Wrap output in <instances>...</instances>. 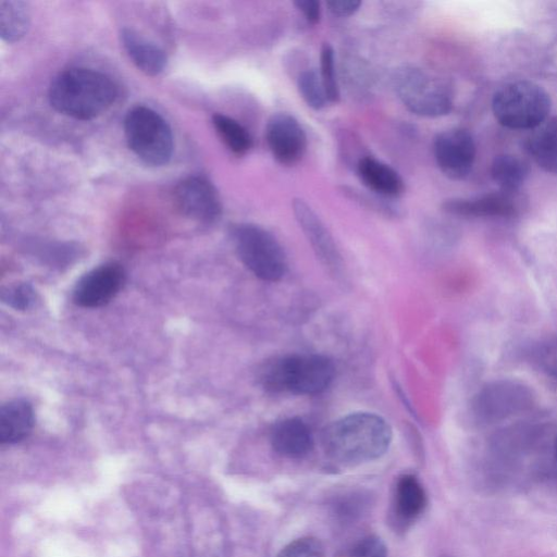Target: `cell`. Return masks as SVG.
<instances>
[{
	"mask_svg": "<svg viewBox=\"0 0 557 557\" xmlns=\"http://www.w3.org/2000/svg\"><path fill=\"white\" fill-rule=\"evenodd\" d=\"M446 557H449V556H446Z\"/></svg>",
	"mask_w": 557,
	"mask_h": 557,
	"instance_id": "obj_33",
	"label": "cell"
},
{
	"mask_svg": "<svg viewBox=\"0 0 557 557\" xmlns=\"http://www.w3.org/2000/svg\"><path fill=\"white\" fill-rule=\"evenodd\" d=\"M532 356L543 373L557 380V337L541 342L535 346Z\"/></svg>",
	"mask_w": 557,
	"mask_h": 557,
	"instance_id": "obj_26",
	"label": "cell"
},
{
	"mask_svg": "<svg viewBox=\"0 0 557 557\" xmlns=\"http://www.w3.org/2000/svg\"><path fill=\"white\" fill-rule=\"evenodd\" d=\"M29 10L25 2L16 0L0 1V34L7 42L20 40L29 26Z\"/></svg>",
	"mask_w": 557,
	"mask_h": 557,
	"instance_id": "obj_22",
	"label": "cell"
},
{
	"mask_svg": "<svg viewBox=\"0 0 557 557\" xmlns=\"http://www.w3.org/2000/svg\"><path fill=\"white\" fill-rule=\"evenodd\" d=\"M527 148L539 166L557 174V117H548L532 129Z\"/></svg>",
	"mask_w": 557,
	"mask_h": 557,
	"instance_id": "obj_19",
	"label": "cell"
},
{
	"mask_svg": "<svg viewBox=\"0 0 557 557\" xmlns=\"http://www.w3.org/2000/svg\"><path fill=\"white\" fill-rule=\"evenodd\" d=\"M320 77L329 102H337L339 89L335 72L334 50L329 42H324L320 53Z\"/></svg>",
	"mask_w": 557,
	"mask_h": 557,
	"instance_id": "obj_25",
	"label": "cell"
},
{
	"mask_svg": "<svg viewBox=\"0 0 557 557\" xmlns=\"http://www.w3.org/2000/svg\"><path fill=\"white\" fill-rule=\"evenodd\" d=\"M392 428L374 412H351L331 422L322 433L325 454L335 462L355 466L383 456L392 442Z\"/></svg>",
	"mask_w": 557,
	"mask_h": 557,
	"instance_id": "obj_1",
	"label": "cell"
},
{
	"mask_svg": "<svg viewBox=\"0 0 557 557\" xmlns=\"http://www.w3.org/2000/svg\"><path fill=\"white\" fill-rule=\"evenodd\" d=\"M2 299L15 309L26 310L34 305L36 294L29 284L22 283L3 292Z\"/></svg>",
	"mask_w": 557,
	"mask_h": 557,
	"instance_id": "obj_28",
	"label": "cell"
},
{
	"mask_svg": "<svg viewBox=\"0 0 557 557\" xmlns=\"http://www.w3.org/2000/svg\"><path fill=\"white\" fill-rule=\"evenodd\" d=\"M357 173L367 188L383 197H397L404 191L400 175L388 164L372 157L359 160Z\"/></svg>",
	"mask_w": 557,
	"mask_h": 557,
	"instance_id": "obj_16",
	"label": "cell"
},
{
	"mask_svg": "<svg viewBox=\"0 0 557 557\" xmlns=\"http://www.w3.org/2000/svg\"><path fill=\"white\" fill-rule=\"evenodd\" d=\"M297 87L301 98L313 110L319 111L329 102L320 74L312 69L299 74Z\"/></svg>",
	"mask_w": 557,
	"mask_h": 557,
	"instance_id": "obj_24",
	"label": "cell"
},
{
	"mask_svg": "<svg viewBox=\"0 0 557 557\" xmlns=\"http://www.w3.org/2000/svg\"><path fill=\"white\" fill-rule=\"evenodd\" d=\"M331 359L317 354H294L273 357L258 371L261 387L272 394L315 395L334 380Z\"/></svg>",
	"mask_w": 557,
	"mask_h": 557,
	"instance_id": "obj_3",
	"label": "cell"
},
{
	"mask_svg": "<svg viewBox=\"0 0 557 557\" xmlns=\"http://www.w3.org/2000/svg\"><path fill=\"white\" fill-rule=\"evenodd\" d=\"M122 45L133 63L147 75L160 74L166 65L164 51L129 28L121 32Z\"/></svg>",
	"mask_w": 557,
	"mask_h": 557,
	"instance_id": "obj_17",
	"label": "cell"
},
{
	"mask_svg": "<svg viewBox=\"0 0 557 557\" xmlns=\"http://www.w3.org/2000/svg\"><path fill=\"white\" fill-rule=\"evenodd\" d=\"M293 211L317 257L331 273L341 275L343 273L342 258L323 222L312 208L300 198L294 199Z\"/></svg>",
	"mask_w": 557,
	"mask_h": 557,
	"instance_id": "obj_14",
	"label": "cell"
},
{
	"mask_svg": "<svg viewBox=\"0 0 557 557\" xmlns=\"http://www.w3.org/2000/svg\"><path fill=\"white\" fill-rule=\"evenodd\" d=\"M212 124L224 145L235 154L246 153L252 145L248 131L234 119L215 113Z\"/></svg>",
	"mask_w": 557,
	"mask_h": 557,
	"instance_id": "obj_23",
	"label": "cell"
},
{
	"mask_svg": "<svg viewBox=\"0 0 557 557\" xmlns=\"http://www.w3.org/2000/svg\"><path fill=\"white\" fill-rule=\"evenodd\" d=\"M534 403L535 395L528 385L498 380L478 391L471 403V411L479 422L495 423L530 410Z\"/></svg>",
	"mask_w": 557,
	"mask_h": 557,
	"instance_id": "obj_8",
	"label": "cell"
},
{
	"mask_svg": "<svg viewBox=\"0 0 557 557\" xmlns=\"http://www.w3.org/2000/svg\"><path fill=\"white\" fill-rule=\"evenodd\" d=\"M426 505V495L419 480L412 474L399 478L395 491V509L405 521L416 519Z\"/></svg>",
	"mask_w": 557,
	"mask_h": 557,
	"instance_id": "obj_21",
	"label": "cell"
},
{
	"mask_svg": "<svg viewBox=\"0 0 557 557\" xmlns=\"http://www.w3.org/2000/svg\"><path fill=\"white\" fill-rule=\"evenodd\" d=\"M490 171L499 189L510 193H519L529 174L527 162L512 153L496 156Z\"/></svg>",
	"mask_w": 557,
	"mask_h": 557,
	"instance_id": "obj_20",
	"label": "cell"
},
{
	"mask_svg": "<svg viewBox=\"0 0 557 557\" xmlns=\"http://www.w3.org/2000/svg\"><path fill=\"white\" fill-rule=\"evenodd\" d=\"M34 410L24 399L11 400L0 409V442L14 444L24 440L34 426Z\"/></svg>",
	"mask_w": 557,
	"mask_h": 557,
	"instance_id": "obj_18",
	"label": "cell"
},
{
	"mask_svg": "<svg viewBox=\"0 0 557 557\" xmlns=\"http://www.w3.org/2000/svg\"><path fill=\"white\" fill-rule=\"evenodd\" d=\"M265 138L274 159L292 165L299 161L307 147V136L300 123L290 114H273L265 127Z\"/></svg>",
	"mask_w": 557,
	"mask_h": 557,
	"instance_id": "obj_13",
	"label": "cell"
},
{
	"mask_svg": "<svg viewBox=\"0 0 557 557\" xmlns=\"http://www.w3.org/2000/svg\"><path fill=\"white\" fill-rule=\"evenodd\" d=\"M174 201L185 216L200 223H214L222 213L215 187L200 176H190L180 182L174 190Z\"/></svg>",
	"mask_w": 557,
	"mask_h": 557,
	"instance_id": "obj_10",
	"label": "cell"
},
{
	"mask_svg": "<svg viewBox=\"0 0 557 557\" xmlns=\"http://www.w3.org/2000/svg\"><path fill=\"white\" fill-rule=\"evenodd\" d=\"M393 86L403 104L417 115L443 116L453 108L449 88L419 67H398L393 75Z\"/></svg>",
	"mask_w": 557,
	"mask_h": 557,
	"instance_id": "obj_7",
	"label": "cell"
},
{
	"mask_svg": "<svg viewBox=\"0 0 557 557\" xmlns=\"http://www.w3.org/2000/svg\"><path fill=\"white\" fill-rule=\"evenodd\" d=\"M124 133L129 149L151 166L166 164L173 152V135L166 121L154 110L137 106L124 120Z\"/></svg>",
	"mask_w": 557,
	"mask_h": 557,
	"instance_id": "obj_6",
	"label": "cell"
},
{
	"mask_svg": "<svg viewBox=\"0 0 557 557\" xmlns=\"http://www.w3.org/2000/svg\"><path fill=\"white\" fill-rule=\"evenodd\" d=\"M232 239L238 258L253 275L268 282L280 281L285 275V251L268 230L242 223L233 227Z\"/></svg>",
	"mask_w": 557,
	"mask_h": 557,
	"instance_id": "obj_5",
	"label": "cell"
},
{
	"mask_svg": "<svg viewBox=\"0 0 557 557\" xmlns=\"http://www.w3.org/2000/svg\"><path fill=\"white\" fill-rule=\"evenodd\" d=\"M434 157L442 173L450 180H463L471 172L476 148L472 134L455 127L438 133L434 139Z\"/></svg>",
	"mask_w": 557,
	"mask_h": 557,
	"instance_id": "obj_9",
	"label": "cell"
},
{
	"mask_svg": "<svg viewBox=\"0 0 557 557\" xmlns=\"http://www.w3.org/2000/svg\"><path fill=\"white\" fill-rule=\"evenodd\" d=\"M522 201L519 193L497 190L470 198H455L444 202L449 214L471 219H507L519 214Z\"/></svg>",
	"mask_w": 557,
	"mask_h": 557,
	"instance_id": "obj_12",
	"label": "cell"
},
{
	"mask_svg": "<svg viewBox=\"0 0 557 557\" xmlns=\"http://www.w3.org/2000/svg\"><path fill=\"white\" fill-rule=\"evenodd\" d=\"M272 448L286 458H302L313 447L310 428L300 418L290 417L277 421L270 432Z\"/></svg>",
	"mask_w": 557,
	"mask_h": 557,
	"instance_id": "obj_15",
	"label": "cell"
},
{
	"mask_svg": "<svg viewBox=\"0 0 557 557\" xmlns=\"http://www.w3.org/2000/svg\"><path fill=\"white\" fill-rule=\"evenodd\" d=\"M361 5L358 0H330L326 1L329 11L341 17L350 16L356 13Z\"/></svg>",
	"mask_w": 557,
	"mask_h": 557,
	"instance_id": "obj_30",
	"label": "cell"
},
{
	"mask_svg": "<svg viewBox=\"0 0 557 557\" xmlns=\"http://www.w3.org/2000/svg\"><path fill=\"white\" fill-rule=\"evenodd\" d=\"M386 546L375 535L362 539L351 550L349 557H386Z\"/></svg>",
	"mask_w": 557,
	"mask_h": 557,
	"instance_id": "obj_29",
	"label": "cell"
},
{
	"mask_svg": "<svg viewBox=\"0 0 557 557\" xmlns=\"http://www.w3.org/2000/svg\"><path fill=\"white\" fill-rule=\"evenodd\" d=\"M323 544L315 537L306 536L287 544L276 557H324Z\"/></svg>",
	"mask_w": 557,
	"mask_h": 557,
	"instance_id": "obj_27",
	"label": "cell"
},
{
	"mask_svg": "<svg viewBox=\"0 0 557 557\" xmlns=\"http://www.w3.org/2000/svg\"><path fill=\"white\" fill-rule=\"evenodd\" d=\"M554 450H555V457H556V460H557V436L555 438Z\"/></svg>",
	"mask_w": 557,
	"mask_h": 557,
	"instance_id": "obj_32",
	"label": "cell"
},
{
	"mask_svg": "<svg viewBox=\"0 0 557 557\" xmlns=\"http://www.w3.org/2000/svg\"><path fill=\"white\" fill-rule=\"evenodd\" d=\"M296 8L304 14L310 24H317L321 17L320 2L317 0H297L294 2Z\"/></svg>",
	"mask_w": 557,
	"mask_h": 557,
	"instance_id": "obj_31",
	"label": "cell"
},
{
	"mask_svg": "<svg viewBox=\"0 0 557 557\" xmlns=\"http://www.w3.org/2000/svg\"><path fill=\"white\" fill-rule=\"evenodd\" d=\"M124 283V269L116 262H108L83 275L74 286L72 298L79 307H101L116 296Z\"/></svg>",
	"mask_w": 557,
	"mask_h": 557,
	"instance_id": "obj_11",
	"label": "cell"
},
{
	"mask_svg": "<svg viewBox=\"0 0 557 557\" xmlns=\"http://www.w3.org/2000/svg\"><path fill=\"white\" fill-rule=\"evenodd\" d=\"M112 79L91 69L75 67L58 74L49 87V101L58 112L77 120H91L115 101Z\"/></svg>",
	"mask_w": 557,
	"mask_h": 557,
	"instance_id": "obj_2",
	"label": "cell"
},
{
	"mask_svg": "<svg viewBox=\"0 0 557 557\" xmlns=\"http://www.w3.org/2000/svg\"><path fill=\"white\" fill-rule=\"evenodd\" d=\"M550 108L546 90L529 81L504 84L492 100L495 119L512 129H534L548 119Z\"/></svg>",
	"mask_w": 557,
	"mask_h": 557,
	"instance_id": "obj_4",
	"label": "cell"
}]
</instances>
